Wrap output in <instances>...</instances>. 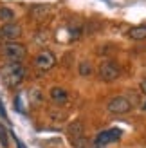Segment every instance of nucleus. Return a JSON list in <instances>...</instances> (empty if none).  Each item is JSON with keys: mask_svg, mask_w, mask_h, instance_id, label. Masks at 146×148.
Segmentation results:
<instances>
[{"mask_svg": "<svg viewBox=\"0 0 146 148\" xmlns=\"http://www.w3.org/2000/svg\"><path fill=\"white\" fill-rule=\"evenodd\" d=\"M128 36L132 40H144L146 38V25H135L128 31Z\"/></svg>", "mask_w": 146, "mask_h": 148, "instance_id": "nucleus-10", "label": "nucleus"}, {"mask_svg": "<svg viewBox=\"0 0 146 148\" xmlns=\"http://www.w3.org/2000/svg\"><path fill=\"white\" fill-rule=\"evenodd\" d=\"M50 98H53V101H56V103H65L67 98H69V94L61 87H53L50 88Z\"/></svg>", "mask_w": 146, "mask_h": 148, "instance_id": "nucleus-9", "label": "nucleus"}, {"mask_svg": "<svg viewBox=\"0 0 146 148\" xmlns=\"http://www.w3.org/2000/svg\"><path fill=\"white\" fill-rule=\"evenodd\" d=\"M27 54V49L22 45V43L16 42H9L4 45V56L7 58L9 62H22Z\"/></svg>", "mask_w": 146, "mask_h": 148, "instance_id": "nucleus-4", "label": "nucleus"}, {"mask_svg": "<svg viewBox=\"0 0 146 148\" xmlns=\"http://www.w3.org/2000/svg\"><path fill=\"white\" fill-rule=\"evenodd\" d=\"M0 34H2L4 38H7V40H14V38H18V36L22 34V27L18 24H14V22H11V24H4V27L0 29Z\"/></svg>", "mask_w": 146, "mask_h": 148, "instance_id": "nucleus-8", "label": "nucleus"}, {"mask_svg": "<svg viewBox=\"0 0 146 148\" xmlns=\"http://www.w3.org/2000/svg\"><path fill=\"white\" fill-rule=\"evenodd\" d=\"M50 11V7L47 5V4H38V5H34L33 9H31V14L34 18H38V20H42L43 16H45V14Z\"/></svg>", "mask_w": 146, "mask_h": 148, "instance_id": "nucleus-11", "label": "nucleus"}, {"mask_svg": "<svg viewBox=\"0 0 146 148\" xmlns=\"http://www.w3.org/2000/svg\"><path fill=\"white\" fill-rule=\"evenodd\" d=\"M0 116H2L4 119H7V112H5V108H4V103H2V99H0Z\"/></svg>", "mask_w": 146, "mask_h": 148, "instance_id": "nucleus-15", "label": "nucleus"}, {"mask_svg": "<svg viewBox=\"0 0 146 148\" xmlns=\"http://www.w3.org/2000/svg\"><path fill=\"white\" fill-rule=\"evenodd\" d=\"M79 74H81V76H90L92 74V65L89 62H81L79 63Z\"/></svg>", "mask_w": 146, "mask_h": 148, "instance_id": "nucleus-13", "label": "nucleus"}, {"mask_svg": "<svg viewBox=\"0 0 146 148\" xmlns=\"http://www.w3.org/2000/svg\"><path fill=\"white\" fill-rule=\"evenodd\" d=\"M141 90L146 94V79H143V81H141Z\"/></svg>", "mask_w": 146, "mask_h": 148, "instance_id": "nucleus-16", "label": "nucleus"}, {"mask_svg": "<svg viewBox=\"0 0 146 148\" xmlns=\"http://www.w3.org/2000/svg\"><path fill=\"white\" fill-rule=\"evenodd\" d=\"M121 136H123L121 128H108V130L99 132V134H98V137L94 139V143H98V145H101V146H105V148H106V145L119 141V139H121Z\"/></svg>", "mask_w": 146, "mask_h": 148, "instance_id": "nucleus-5", "label": "nucleus"}, {"mask_svg": "<svg viewBox=\"0 0 146 148\" xmlns=\"http://www.w3.org/2000/svg\"><path fill=\"white\" fill-rule=\"evenodd\" d=\"M54 63H56V56L50 53V51H42V53L36 56V60H34V65H36L40 71H49V69H53Z\"/></svg>", "mask_w": 146, "mask_h": 148, "instance_id": "nucleus-7", "label": "nucleus"}, {"mask_svg": "<svg viewBox=\"0 0 146 148\" xmlns=\"http://www.w3.org/2000/svg\"><path fill=\"white\" fill-rule=\"evenodd\" d=\"M0 20H2L4 24H11L14 20V13L9 9V7H0Z\"/></svg>", "mask_w": 146, "mask_h": 148, "instance_id": "nucleus-12", "label": "nucleus"}, {"mask_svg": "<svg viewBox=\"0 0 146 148\" xmlns=\"http://www.w3.org/2000/svg\"><path fill=\"white\" fill-rule=\"evenodd\" d=\"M119 76H121V69H119V65L115 62L105 60L99 65V78L103 81H115Z\"/></svg>", "mask_w": 146, "mask_h": 148, "instance_id": "nucleus-3", "label": "nucleus"}, {"mask_svg": "<svg viewBox=\"0 0 146 148\" xmlns=\"http://www.w3.org/2000/svg\"><path fill=\"white\" fill-rule=\"evenodd\" d=\"M144 110H146V103H144Z\"/></svg>", "mask_w": 146, "mask_h": 148, "instance_id": "nucleus-17", "label": "nucleus"}, {"mask_svg": "<svg viewBox=\"0 0 146 148\" xmlns=\"http://www.w3.org/2000/svg\"><path fill=\"white\" fill-rule=\"evenodd\" d=\"M130 108H132V103L125 96H117V98L110 99V103H108V112L112 114H126L130 112Z\"/></svg>", "mask_w": 146, "mask_h": 148, "instance_id": "nucleus-6", "label": "nucleus"}, {"mask_svg": "<svg viewBox=\"0 0 146 148\" xmlns=\"http://www.w3.org/2000/svg\"><path fill=\"white\" fill-rule=\"evenodd\" d=\"M67 137L72 148H89V141L85 137V128L81 121H72L67 127Z\"/></svg>", "mask_w": 146, "mask_h": 148, "instance_id": "nucleus-2", "label": "nucleus"}, {"mask_svg": "<svg viewBox=\"0 0 146 148\" xmlns=\"http://www.w3.org/2000/svg\"><path fill=\"white\" fill-rule=\"evenodd\" d=\"M7 134H9V132H5V127H4V125H0V145H2L4 148H7V145H9Z\"/></svg>", "mask_w": 146, "mask_h": 148, "instance_id": "nucleus-14", "label": "nucleus"}, {"mask_svg": "<svg viewBox=\"0 0 146 148\" xmlns=\"http://www.w3.org/2000/svg\"><path fill=\"white\" fill-rule=\"evenodd\" d=\"M2 78L7 87H18L25 78V69L20 62H7L2 67Z\"/></svg>", "mask_w": 146, "mask_h": 148, "instance_id": "nucleus-1", "label": "nucleus"}]
</instances>
